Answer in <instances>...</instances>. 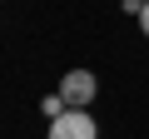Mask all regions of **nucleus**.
I'll return each instance as SVG.
<instances>
[{"instance_id":"7ed1b4c3","label":"nucleus","mask_w":149,"mask_h":139,"mask_svg":"<svg viewBox=\"0 0 149 139\" xmlns=\"http://www.w3.org/2000/svg\"><path fill=\"white\" fill-rule=\"evenodd\" d=\"M40 109H45L50 119H60V114H65L70 104H65V95H45V99H40Z\"/></svg>"},{"instance_id":"f257e3e1","label":"nucleus","mask_w":149,"mask_h":139,"mask_svg":"<svg viewBox=\"0 0 149 139\" xmlns=\"http://www.w3.org/2000/svg\"><path fill=\"white\" fill-rule=\"evenodd\" d=\"M50 139H100V124L85 109H65L60 119H50Z\"/></svg>"},{"instance_id":"f03ea898","label":"nucleus","mask_w":149,"mask_h":139,"mask_svg":"<svg viewBox=\"0 0 149 139\" xmlns=\"http://www.w3.org/2000/svg\"><path fill=\"white\" fill-rule=\"evenodd\" d=\"M95 90H100V85H95L90 70H70V75L60 80V95H65V104H70V109H85V104L95 99Z\"/></svg>"},{"instance_id":"20e7f679","label":"nucleus","mask_w":149,"mask_h":139,"mask_svg":"<svg viewBox=\"0 0 149 139\" xmlns=\"http://www.w3.org/2000/svg\"><path fill=\"white\" fill-rule=\"evenodd\" d=\"M139 30L149 35V0H144V10H139Z\"/></svg>"}]
</instances>
